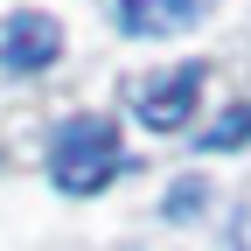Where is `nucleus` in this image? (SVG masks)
Returning a JSON list of instances; mask_svg holds the SVG:
<instances>
[{"mask_svg": "<svg viewBox=\"0 0 251 251\" xmlns=\"http://www.w3.org/2000/svg\"><path fill=\"white\" fill-rule=\"evenodd\" d=\"M112 175H119V126L105 112H77L49 147V181L63 196H98Z\"/></svg>", "mask_w": 251, "mask_h": 251, "instance_id": "nucleus-1", "label": "nucleus"}, {"mask_svg": "<svg viewBox=\"0 0 251 251\" xmlns=\"http://www.w3.org/2000/svg\"><path fill=\"white\" fill-rule=\"evenodd\" d=\"M202 63H175L168 77H153V84H140V98H133V112H140V126H153V133H175V126H188V112H196V91H202Z\"/></svg>", "mask_w": 251, "mask_h": 251, "instance_id": "nucleus-2", "label": "nucleus"}, {"mask_svg": "<svg viewBox=\"0 0 251 251\" xmlns=\"http://www.w3.org/2000/svg\"><path fill=\"white\" fill-rule=\"evenodd\" d=\"M56 49H63L56 14L21 7V14H7V21H0V63H7V70H49V63H56Z\"/></svg>", "mask_w": 251, "mask_h": 251, "instance_id": "nucleus-3", "label": "nucleus"}, {"mask_svg": "<svg viewBox=\"0 0 251 251\" xmlns=\"http://www.w3.org/2000/svg\"><path fill=\"white\" fill-rule=\"evenodd\" d=\"M216 0H119V21H126V35H181Z\"/></svg>", "mask_w": 251, "mask_h": 251, "instance_id": "nucleus-4", "label": "nucleus"}, {"mask_svg": "<svg viewBox=\"0 0 251 251\" xmlns=\"http://www.w3.org/2000/svg\"><path fill=\"white\" fill-rule=\"evenodd\" d=\"M202 202H209V181H202V175H181V181L168 188V224H196Z\"/></svg>", "mask_w": 251, "mask_h": 251, "instance_id": "nucleus-5", "label": "nucleus"}, {"mask_svg": "<svg viewBox=\"0 0 251 251\" xmlns=\"http://www.w3.org/2000/svg\"><path fill=\"white\" fill-rule=\"evenodd\" d=\"M237 140H251V105H230L224 119L209 126V140H202V153H230Z\"/></svg>", "mask_w": 251, "mask_h": 251, "instance_id": "nucleus-6", "label": "nucleus"}, {"mask_svg": "<svg viewBox=\"0 0 251 251\" xmlns=\"http://www.w3.org/2000/svg\"><path fill=\"white\" fill-rule=\"evenodd\" d=\"M224 251H251V209H230V237Z\"/></svg>", "mask_w": 251, "mask_h": 251, "instance_id": "nucleus-7", "label": "nucleus"}]
</instances>
